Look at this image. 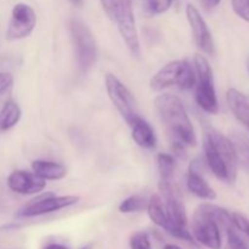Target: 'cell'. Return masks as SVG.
<instances>
[{"label": "cell", "mask_w": 249, "mask_h": 249, "mask_svg": "<svg viewBox=\"0 0 249 249\" xmlns=\"http://www.w3.org/2000/svg\"><path fill=\"white\" fill-rule=\"evenodd\" d=\"M153 104L177 155H181L186 147H195L196 133L181 100L175 95L162 94Z\"/></svg>", "instance_id": "cell-1"}, {"label": "cell", "mask_w": 249, "mask_h": 249, "mask_svg": "<svg viewBox=\"0 0 249 249\" xmlns=\"http://www.w3.org/2000/svg\"><path fill=\"white\" fill-rule=\"evenodd\" d=\"M204 156L212 173L224 182L232 184L237 178V155L233 142L216 129L203 130Z\"/></svg>", "instance_id": "cell-2"}, {"label": "cell", "mask_w": 249, "mask_h": 249, "mask_svg": "<svg viewBox=\"0 0 249 249\" xmlns=\"http://www.w3.org/2000/svg\"><path fill=\"white\" fill-rule=\"evenodd\" d=\"M196 85V72L187 60H175L163 66L150 80L153 91H162L170 87L191 90Z\"/></svg>", "instance_id": "cell-3"}, {"label": "cell", "mask_w": 249, "mask_h": 249, "mask_svg": "<svg viewBox=\"0 0 249 249\" xmlns=\"http://www.w3.org/2000/svg\"><path fill=\"white\" fill-rule=\"evenodd\" d=\"M195 70H196V91L195 100L201 109L209 114H216L219 111L218 97L214 87L213 71L209 61L201 53L195 55Z\"/></svg>", "instance_id": "cell-4"}, {"label": "cell", "mask_w": 249, "mask_h": 249, "mask_svg": "<svg viewBox=\"0 0 249 249\" xmlns=\"http://www.w3.org/2000/svg\"><path fill=\"white\" fill-rule=\"evenodd\" d=\"M71 40L74 56L82 71H88L94 66L97 58V46L89 27L77 17H72L68 22Z\"/></svg>", "instance_id": "cell-5"}, {"label": "cell", "mask_w": 249, "mask_h": 249, "mask_svg": "<svg viewBox=\"0 0 249 249\" xmlns=\"http://www.w3.org/2000/svg\"><path fill=\"white\" fill-rule=\"evenodd\" d=\"M113 21L119 34L134 56L140 55V40L133 10V0H114Z\"/></svg>", "instance_id": "cell-6"}, {"label": "cell", "mask_w": 249, "mask_h": 249, "mask_svg": "<svg viewBox=\"0 0 249 249\" xmlns=\"http://www.w3.org/2000/svg\"><path fill=\"white\" fill-rule=\"evenodd\" d=\"M107 94L109 100L119 112L124 121L130 126L131 123L139 117L138 104L130 90L112 73H107L105 77Z\"/></svg>", "instance_id": "cell-7"}, {"label": "cell", "mask_w": 249, "mask_h": 249, "mask_svg": "<svg viewBox=\"0 0 249 249\" xmlns=\"http://www.w3.org/2000/svg\"><path fill=\"white\" fill-rule=\"evenodd\" d=\"M78 196H55L53 192H46L36 196L29 201L26 206L22 207L17 215L21 218H32V216L44 215V214L53 213L61 209L74 206L79 202Z\"/></svg>", "instance_id": "cell-8"}, {"label": "cell", "mask_w": 249, "mask_h": 249, "mask_svg": "<svg viewBox=\"0 0 249 249\" xmlns=\"http://www.w3.org/2000/svg\"><path fill=\"white\" fill-rule=\"evenodd\" d=\"M191 229V233L197 243L209 249L221 248L220 226L199 206L192 216Z\"/></svg>", "instance_id": "cell-9"}, {"label": "cell", "mask_w": 249, "mask_h": 249, "mask_svg": "<svg viewBox=\"0 0 249 249\" xmlns=\"http://www.w3.org/2000/svg\"><path fill=\"white\" fill-rule=\"evenodd\" d=\"M36 24V16L33 7L24 2H18L11 11L6 31L7 40H19L32 34Z\"/></svg>", "instance_id": "cell-10"}, {"label": "cell", "mask_w": 249, "mask_h": 249, "mask_svg": "<svg viewBox=\"0 0 249 249\" xmlns=\"http://www.w3.org/2000/svg\"><path fill=\"white\" fill-rule=\"evenodd\" d=\"M186 17L189 21L190 28H191L192 36H194L195 43L198 46L201 51L207 55L214 53V40L209 27L204 18L202 17L201 12L195 5H186Z\"/></svg>", "instance_id": "cell-11"}, {"label": "cell", "mask_w": 249, "mask_h": 249, "mask_svg": "<svg viewBox=\"0 0 249 249\" xmlns=\"http://www.w3.org/2000/svg\"><path fill=\"white\" fill-rule=\"evenodd\" d=\"M7 186L18 195H38L45 189L46 181L34 173L15 170L7 178Z\"/></svg>", "instance_id": "cell-12"}, {"label": "cell", "mask_w": 249, "mask_h": 249, "mask_svg": "<svg viewBox=\"0 0 249 249\" xmlns=\"http://www.w3.org/2000/svg\"><path fill=\"white\" fill-rule=\"evenodd\" d=\"M186 186L192 195H195L198 198L204 199V201H214L216 198V192L209 186L206 179L199 174L198 169L194 164V162L190 164L186 178Z\"/></svg>", "instance_id": "cell-13"}, {"label": "cell", "mask_w": 249, "mask_h": 249, "mask_svg": "<svg viewBox=\"0 0 249 249\" xmlns=\"http://www.w3.org/2000/svg\"><path fill=\"white\" fill-rule=\"evenodd\" d=\"M130 128L131 138L140 147L147 148V150L156 147L157 138H156L155 130H153V128L148 122H146L145 119L139 116L131 123Z\"/></svg>", "instance_id": "cell-14"}, {"label": "cell", "mask_w": 249, "mask_h": 249, "mask_svg": "<svg viewBox=\"0 0 249 249\" xmlns=\"http://www.w3.org/2000/svg\"><path fill=\"white\" fill-rule=\"evenodd\" d=\"M226 101L233 116L249 129V97L237 89H229Z\"/></svg>", "instance_id": "cell-15"}, {"label": "cell", "mask_w": 249, "mask_h": 249, "mask_svg": "<svg viewBox=\"0 0 249 249\" xmlns=\"http://www.w3.org/2000/svg\"><path fill=\"white\" fill-rule=\"evenodd\" d=\"M32 170L39 178L46 180H61L67 175V169L63 164L51 160H36L32 163Z\"/></svg>", "instance_id": "cell-16"}, {"label": "cell", "mask_w": 249, "mask_h": 249, "mask_svg": "<svg viewBox=\"0 0 249 249\" xmlns=\"http://www.w3.org/2000/svg\"><path fill=\"white\" fill-rule=\"evenodd\" d=\"M146 211H147L148 216H150L153 224H156L160 228L164 229V230L167 229L169 220H168L167 213H165L164 202H163V198L160 195L153 194L150 197Z\"/></svg>", "instance_id": "cell-17"}, {"label": "cell", "mask_w": 249, "mask_h": 249, "mask_svg": "<svg viewBox=\"0 0 249 249\" xmlns=\"http://www.w3.org/2000/svg\"><path fill=\"white\" fill-rule=\"evenodd\" d=\"M21 117L22 111L18 105L14 101H10L0 117V131H6L14 128L19 122Z\"/></svg>", "instance_id": "cell-18"}, {"label": "cell", "mask_w": 249, "mask_h": 249, "mask_svg": "<svg viewBox=\"0 0 249 249\" xmlns=\"http://www.w3.org/2000/svg\"><path fill=\"white\" fill-rule=\"evenodd\" d=\"M157 163L160 180H172L174 178L175 168H177L175 158L168 153H160L157 157Z\"/></svg>", "instance_id": "cell-19"}, {"label": "cell", "mask_w": 249, "mask_h": 249, "mask_svg": "<svg viewBox=\"0 0 249 249\" xmlns=\"http://www.w3.org/2000/svg\"><path fill=\"white\" fill-rule=\"evenodd\" d=\"M148 199H146L143 196L140 195H133V196L128 197L124 199L121 204H119L118 209L121 213L128 214V213H136V212H141L143 209L147 208Z\"/></svg>", "instance_id": "cell-20"}, {"label": "cell", "mask_w": 249, "mask_h": 249, "mask_svg": "<svg viewBox=\"0 0 249 249\" xmlns=\"http://www.w3.org/2000/svg\"><path fill=\"white\" fill-rule=\"evenodd\" d=\"M231 141H232L233 146H235L238 162L242 163L245 167L249 168V140L247 136L236 133Z\"/></svg>", "instance_id": "cell-21"}, {"label": "cell", "mask_w": 249, "mask_h": 249, "mask_svg": "<svg viewBox=\"0 0 249 249\" xmlns=\"http://www.w3.org/2000/svg\"><path fill=\"white\" fill-rule=\"evenodd\" d=\"M173 0H146V7L151 15H162L172 7Z\"/></svg>", "instance_id": "cell-22"}, {"label": "cell", "mask_w": 249, "mask_h": 249, "mask_svg": "<svg viewBox=\"0 0 249 249\" xmlns=\"http://www.w3.org/2000/svg\"><path fill=\"white\" fill-rule=\"evenodd\" d=\"M129 245H130L131 249H152L150 237L143 231L133 233L130 241H129Z\"/></svg>", "instance_id": "cell-23"}, {"label": "cell", "mask_w": 249, "mask_h": 249, "mask_svg": "<svg viewBox=\"0 0 249 249\" xmlns=\"http://www.w3.org/2000/svg\"><path fill=\"white\" fill-rule=\"evenodd\" d=\"M228 233V245L229 249H249L247 243L242 240L240 235L235 231V228L226 230Z\"/></svg>", "instance_id": "cell-24"}, {"label": "cell", "mask_w": 249, "mask_h": 249, "mask_svg": "<svg viewBox=\"0 0 249 249\" xmlns=\"http://www.w3.org/2000/svg\"><path fill=\"white\" fill-rule=\"evenodd\" d=\"M231 5L238 17L249 22V0H231Z\"/></svg>", "instance_id": "cell-25"}, {"label": "cell", "mask_w": 249, "mask_h": 249, "mask_svg": "<svg viewBox=\"0 0 249 249\" xmlns=\"http://www.w3.org/2000/svg\"><path fill=\"white\" fill-rule=\"evenodd\" d=\"M231 214H232L233 226H235L236 229H238L240 231H242L243 233H246V235L249 237V220L248 219L240 213H231Z\"/></svg>", "instance_id": "cell-26"}, {"label": "cell", "mask_w": 249, "mask_h": 249, "mask_svg": "<svg viewBox=\"0 0 249 249\" xmlns=\"http://www.w3.org/2000/svg\"><path fill=\"white\" fill-rule=\"evenodd\" d=\"M12 90H14V84L7 85L6 88L0 90V117H1L2 112L6 108L7 104L11 101V94Z\"/></svg>", "instance_id": "cell-27"}, {"label": "cell", "mask_w": 249, "mask_h": 249, "mask_svg": "<svg viewBox=\"0 0 249 249\" xmlns=\"http://www.w3.org/2000/svg\"><path fill=\"white\" fill-rule=\"evenodd\" d=\"M11 84H14V75L9 72H0V90Z\"/></svg>", "instance_id": "cell-28"}, {"label": "cell", "mask_w": 249, "mask_h": 249, "mask_svg": "<svg viewBox=\"0 0 249 249\" xmlns=\"http://www.w3.org/2000/svg\"><path fill=\"white\" fill-rule=\"evenodd\" d=\"M102 5V9L106 12L107 16L113 19V9H114V0H100Z\"/></svg>", "instance_id": "cell-29"}, {"label": "cell", "mask_w": 249, "mask_h": 249, "mask_svg": "<svg viewBox=\"0 0 249 249\" xmlns=\"http://www.w3.org/2000/svg\"><path fill=\"white\" fill-rule=\"evenodd\" d=\"M201 4L206 10H213L220 4V0H201Z\"/></svg>", "instance_id": "cell-30"}, {"label": "cell", "mask_w": 249, "mask_h": 249, "mask_svg": "<svg viewBox=\"0 0 249 249\" xmlns=\"http://www.w3.org/2000/svg\"><path fill=\"white\" fill-rule=\"evenodd\" d=\"M44 249H67V248L62 245H58V243H51V245H48Z\"/></svg>", "instance_id": "cell-31"}, {"label": "cell", "mask_w": 249, "mask_h": 249, "mask_svg": "<svg viewBox=\"0 0 249 249\" xmlns=\"http://www.w3.org/2000/svg\"><path fill=\"white\" fill-rule=\"evenodd\" d=\"M164 249H181V248L178 247V246H175V245H167L164 247Z\"/></svg>", "instance_id": "cell-32"}, {"label": "cell", "mask_w": 249, "mask_h": 249, "mask_svg": "<svg viewBox=\"0 0 249 249\" xmlns=\"http://www.w3.org/2000/svg\"><path fill=\"white\" fill-rule=\"evenodd\" d=\"M71 1L74 5H77V6H80V5L83 4V0H71Z\"/></svg>", "instance_id": "cell-33"}, {"label": "cell", "mask_w": 249, "mask_h": 249, "mask_svg": "<svg viewBox=\"0 0 249 249\" xmlns=\"http://www.w3.org/2000/svg\"><path fill=\"white\" fill-rule=\"evenodd\" d=\"M80 249H92V245H87V246H83Z\"/></svg>", "instance_id": "cell-34"}, {"label": "cell", "mask_w": 249, "mask_h": 249, "mask_svg": "<svg viewBox=\"0 0 249 249\" xmlns=\"http://www.w3.org/2000/svg\"><path fill=\"white\" fill-rule=\"evenodd\" d=\"M247 70H248V73H249V57H248V60H247Z\"/></svg>", "instance_id": "cell-35"}]
</instances>
